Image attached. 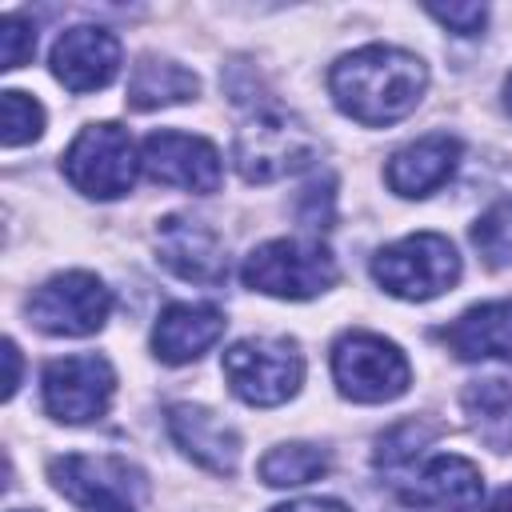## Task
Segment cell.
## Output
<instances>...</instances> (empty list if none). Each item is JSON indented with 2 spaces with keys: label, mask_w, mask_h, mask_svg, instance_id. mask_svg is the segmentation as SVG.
<instances>
[{
  "label": "cell",
  "mask_w": 512,
  "mask_h": 512,
  "mask_svg": "<svg viewBox=\"0 0 512 512\" xmlns=\"http://www.w3.org/2000/svg\"><path fill=\"white\" fill-rule=\"evenodd\" d=\"M328 88L344 116L368 128H384V124L404 120L420 104L428 88V68L420 56L404 48L368 44L332 64Z\"/></svg>",
  "instance_id": "1"
},
{
  "label": "cell",
  "mask_w": 512,
  "mask_h": 512,
  "mask_svg": "<svg viewBox=\"0 0 512 512\" xmlns=\"http://www.w3.org/2000/svg\"><path fill=\"white\" fill-rule=\"evenodd\" d=\"M232 160L248 184H272L280 176H296L308 164H316L320 140L296 112L280 104H264L252 108V116L236 128Z\"/></svg>",
  "instance_id": "2"
},
{
  "label": "cell",
  "mask_w": 512,
  "mask_h": 512,
  "mask_svg": "<svg viewBox=\"0 0 512 512\" xmlns=\"http://www.w3.org/2000/svg\"><path fill=\"white\" fill-rule=\"evenodd\" d=\"M240 276L252 292H264V296L312 300V296L328 292L340 280V268H336V256L320 240L280 236V240H268V244L252 248L244 256Z\"/></svg>",
  "instance_id": "3"
},
{
  "label": "cell",
  "mask_w": 512,
  "mask_h": 512,
  "mask_svg": "<svg viewBox=\"0 0 512 512\" xmlns=\"http://www.w3.org/2000/svg\"><path fill=\"white\" fill-rule=\"evenodd\" d=\"M224 380L236 400L252 408H276L300 392L304 380V356L292 340L284 336H248L236 340L224 360Z\"/></svg>",
  "instance_id": "4"
},
{
  "label": "cell",
  "mask_w": 512,
  "mask_h": 512,
  "mask_svg": "<svg viewBox=\"0 0 512 512\" xmlns=\"http://www.w3.org/2000/svg\"><path fill=\"white\" fill-rule=\"evenodd\" d=\"M372 276L400 300H432L460 280V256L440 232H412L372 256Z\"/></svg>",
  "instance_id": "5"
},
{
  "label": "cell",
  "mask_w": 512,
  "mask_h": 512,
  "mask_svg": "<svg viewBox=\"0 0 512 512\" xmlns=\"http://www.w3.org/2000/svg\"><path fill=\"white\" fill-rule=\"evenodd\" d=\"M332 376L340 396L356 404H384L408 392L412 368L404 352L376 332H344L332 344Z\"/></svg>",
  "instance_id": "6"
},
{
  "label": "cell",
  "mask_w": 512,
  "mask_h": 512,
  "mask_svg": "<svg viewBox=\"0 0 512 512\" xmlns=\"http://www.w3.org/2000/svg\"><path fill=\"white\" fill-rule=\"evenodd\" d=\"M136 168H140L136 144H132L128 128H120L112 120L80 128V136L64 152L68 184L84 196H96V200H116V196L132 192Z\"/></svg>",
  "instance_id": "7"
},
{
  "label": "cell",
  "mask_w": 512,
  "mask_h": 512,
  "mask_svg": "<svg viewBox=\"0 0 512 512\" xmlns=\"http://www.w3.org/2000/svg\"><path fill=\"white\" fill-rule=\"evenodd\" d=\"M112 312V292L92 272H60L28 296V320L48 336H92Z\"/></svg>",
  "instance_id": "8"
},
{
  "label": "cell",
  "mask_w": 512,
  "mask_h": 512,
  "mask_svg": "<svg viewBox=\"0 0 512 512\" xmlns=\"http://www.w3.org/2000/svg\"><path fill=\"white\" fill-rule=\"evenodd\" d=\"M48 476L84 512H136L144 496V476L120 456H56Z\"/></svg>",
  "instance_id": "9"
},
{
  "label": "cell",
  "mask_w": 512,
  "mask_h": 512,
  "mask_svg": "<svg viewBox=\"0 0 512 512\" xmlns=\"http://www.w3.org/2000/svg\"><path fill=\"white\" fill-rule=\"evenodd\" d=\"M112 392H116V372L96 352L64 356L44 368V408L64 424L100 420L112 404Z\"/></svg>",
  "instance_id": "10"
},
{
  "label": "cell",
  "mask_w": 512,
  "mask_h": 512,
  "mask_svg": "<svg viewBox=\"0 0 512 512\" xmlns=\"http://www.w3.org/2000/svg\"><path fill=\"white\" fill-rule=\"evenodd\" d=\"M140 168L148 172V180L156 184H172V188H188V192H216L220 188V152L216 144H208L204 136H188V132H152L140 148Z\"/></svg>",
  "instance_id": "11"
},
{
  "label": "cell",
  "mask_w": 512,
  "mask_h": 512,
  "mask_svg": "<svg viewBox=\"0 0 512 512\" xmlns=\"http://www.w3.org/2000/svg\"><path fill=\"white\" fill-rule=\"evenodd\" d=\"M156 256L168 272L188 284L216 288L228 280V252L224 240L196 216H164L156 224Z\"/></svg>",
  "instance_id": "12"
},
{
  "label": "cell",
  "mask_w": 512,
  "mask_h": 512,
  "mask_svg": "<svg viewBox=\"0 0 512 512\" xmlns=\"http://www.w3.org/2000/svg\"><path fill=\"white\" fill-rule=\"evenodd\" d=\"M400 500L420 512H480L484 508V480L480 468L464 456H432L416 468V476L400 480Z\"/></svg>",
  "instance_id": "13"
},
{
  "label": "cell",
  "mask_w": 512,
  "mask_h": 512,
  "mask_svg": "<svg viewBox=\"0 0 512 512\" xmlns=\"http://www.w3.org/2000/svg\"><path fill=\"white\" fill-rule=\"evenodd\" d=\"M120 72V40L100 24H76L52 44V76L68 92L108 88Z\"/></svg>",
  "instance_id": "14"
},
{
  "label": "cell",
  "mask_w": 512,
  "mask_h": 512,
  "mask_svg": "<svg viewBox=\"0 0 512 512\" xmlns=\"http://www.w3.org/2000/svg\"><path fill=\"white\" fill-rule=\"evenodd\" d=\"M460 140L448 132H428L412 144H404L400 152L388 156L384 180L396 196H428L436 192L460 164Z\"/></svg>",
  "instance_id": "15"
},
{
  "label": "cell",
  "mask_w": 512,
  "mask_h": 512,
  "mask_svg": "<svg viewBox=\"0 0 512 512\" xmlns=\"http://www.w3.org/2000/svg\"><path fill=\"white\" fill-rule=\"evenodd\" d=\"M168 432L200 468H208L216 476H232L236 472L240 436L216 412H208L200 404H172L168 408Z\"/></svg>",
  "instance_id": "16"
},
{
  "label": "cell",
  "mask_w": 512,
  "mask_h": 512,
  "mask_svg": "<svg viewBox=\"0 0 512 512\" xmlns=\"http://www.w3.org/2000/svg\"><path fill=\"white\" fill-rule=\"evenodd\" d=\"M224 312L212 304H168L152 328V352L164 364H192L224 336Z\"/></svg>",
  "instance_id": "17"
},
{
  "label": "cell",
  "mask_w": 512,
  "mask_h": 512,
  "mask_svg": "<svg viewBox=\"0 0 512 512\" xmlns=\"http://www.w3.org/2000/svg\"><path fill=\"white\" fill-rule=\"evenodd\" d=\"M456 360H496L512 356V296L488 300L460 312L452 324L436 332Z\"/></svg>",
  "instance_id": "18"
},
{
  "label": "cell",
  "mask_w": 512,
  "mask_h": 512,
  "mask_svg": "<svg viewBox=\"0 0 512 512\" xmlns=\"http://www.w3.org/2000/svg\"><path fill=\"white\" fill-rule=\"evenodd\" d=\"M196 92H200L196 72H188V68L176 64V60L144 56V60L132 68V80H128V108L152 112V108H164V104H184V100H192Z\"/></svg>",
  "instance_id": "19"
},
{
  "label": "cell",
  "mask_w": 512,
  "mask_h": 512,
  "mask_svg": "<svg viewBox=\"0 0 512 512\" xmlns=\"http://www.w3.org/2000/svg\"><path fill=\"white\" fill-rule=\"evenodd\" d=\"M324 472H328V452L316 444H280L260 460V480L268 488H300Z\"/></svg>",
  "instance_id": "20"
},
{
  "label": "cell",
  "mask_w": 512,
  "mask_h": 512,
  "mask_svg": "<svg viewBox=\"0 0 512 512\" xmlns=\"http://www.w3.org/2000/svg\"><path fill=\"white\" fill-rule=\"evenodd\" d=\"M432 436H436V424H424V420H404V424H396L388 436H380V444H376V468L380 472H392V476H400V472H408L412 464H416V456L432 444Z\"/></svg>",
  "instance_id": "21"
},
{
  "label": "cell",
  "mask_w": 512,
  "mask_h": 512,
  "mask_svg": "<svg viewBox=\"0 0 512 512\" xmlns=\"http://www.w3.org/2000/svg\"><path fill=\"white\" fill-rule=\"evenodd\" d=\"M472 244L480 248L488 268L512 264V200H496L476 224H472Z\"/></svg>",
  "instance_id": "22"
},
{
  "label": "cell",
  "mask_w": 512,
  "mask_h": 512,
  "mask_svg": "<svg viewBox=\"0 0 512 512\" xmlns=\"http://www.w3.org/2000/svg\"><path fill=\"white\" fill-rule=\"evenodd\" d=\"M44 132V108L40 100H32L28 92L8 88L0 96V140L4 148H20L28 140H36Z\"/></svg>",
  "instance_id": "23"
},
{
  "label": "cell",
  "mask_w": 512,
  "mask_h": 512,
  "mask_svg": "<svg viewBox=\"0 0 512 512\" xmlns=\"http://www.w3.org/2000/svg\"><path fill=\"white\" fill-rule=\"evenodd\" d=\"M32 52H36V24H28L20 12H8L4 20H0V68H20V64H28L32 60Z\"/></svg>",
  "instance_id": "24"
},
{
  "label": "cell",
  "mask_w": 512,
  "mask_h": 512,
  "mask_svg": "<svg viewBox=\"0 0 512 512\" xmlns=\"http://www.w3.org/2000/svg\"><path fill=\"white\" fill-rule=\"evenodd\" d=\"M428 16L440 20L444 28L460 32V36H472V32L484 28L488 8H484V4H448V8H444V4H428Z\"/></svg>",
  "instance_id": "25"
},
{
  "label": "cell",
  "mask_w": 512,
  "mask_h": 512,
  "mask_svg": "<svg viewBox=\"0 0 512 512\" xmlns=\"http://www.w3.org/2000/svg\"><path fill=\"white\" fill-rule=\"evenodd\" d=\"M4 360H8V376H4V400H12V396H16V388H20V352H16V344H12V340H4Z\"/></svg>",
  "instance_id": "26"
},
{
  "label": "cell",
  "mask_w": 512,
  "mask_h": 512,
  "mask_svg": "<svg viewBox=\"0 0 512 512\" xmlns=\"http://www.w3.org/2000/svg\"><path fill=\"white\" fill-rule=\"evenodd\" d=\"M272 512H348L340 500H292V504H280Z\"/></svg>",
  "instance_id": "27"
},
{
  "label": "cell",
  "mask_w": 512,
  "mask_h": 512,
  "mask_svg": "<svg viewBox=\"0 0 512 512\" xmlns=\"http://www.w3.org/2000/svg\"><path fill=\"white\" fill-rule=\"evenodd\" d=\"M492 512H512V484L492 500Z\"/></svg>",
  "instance_id": "28"
},
{
  "label": "cell",
  "mask_w": 512,
  "mask_h": 512,
  "mask_svg": "<svg viewBox=\"0 0 512 512\" xmlns=\"http://www.w3.org/2000/svg\"><path fill=\"white\" fill-rule=\"evenodd\" d=\"M504 100H508V112H512V76H508V84H504Z\"/></svg>",
  "instance_id": "29"
},
{
  "label": "cell",
  "mask_w": 512,
  "mask_h": 512,
  "mask_svg": "<svg viewBox=\"0 0 512 512\" xmlns=\"http://www.w3.org/2000/svg\"><path fill=\"white\" fill-rule=\"evenodd\" d=\"M12 512H24V508H12Z\"/></svg>",
  "instance_id": "30"
}]
</instances>
